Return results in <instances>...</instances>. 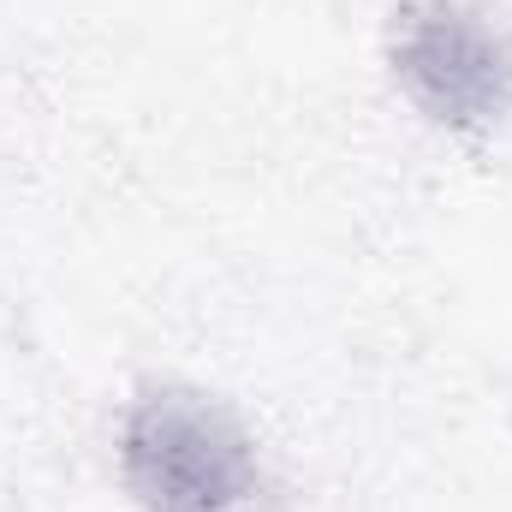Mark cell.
<instances>
[{"label":"cell","instance_id":"1","mask_svg":"<svg viewBox=\"0 0 512 512\" xmlns=\"http://www.w3.org/2000/svg\"><path fill=\"white\" fill-rule=\"evenodd\" d=\"M114 477L137 512H256L268 501V459L239 405L173 376L126 393Z\"/></svg>","mask_w":512,"mask_h":512},{"label":"cell","instance_id":"2","mask_svg":"<svg viewBox=\"0 0 512 512\" xmlns=\"http://www.w3.org/2000/svg\"><path fill=\"white\" fill-rule=\"evenodd\" d=\"M382 66L441 137L489 143L512 126V18L495 0H393Z\"/></svg>","mask_w":512,"mask_h":512}]
</instances>
